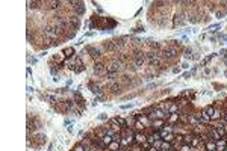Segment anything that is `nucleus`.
<instances>
[{"instance_id": "obj_1", "label": "nucleus", "mask_w": 227, "mask_h": 151, "mask_svg": "<svg viewBox=\"0 0 227 151\" xmlns=\"http://www.w3.org/2000/svg\"><path fill=\"white\" fill-rule=\"evenodd\" d=\"M85 70H86L85 62L82 60V57H80L79 55H76V56H74V73H76V74H79V73L85 71Z\"/></svg>"}, {"instance_id": "obj_2", "label": "nucleus", "mask_w": 227, "mask_h": 151, "mask_svg": "<svg viewBox=\"0 0 227 151\" xmlns=\"http://www.w3.org/2000/svg\"><path fill=\"white\" fill-rule=\"evenodd\" d=\"M166 121L165 119H153L151 121V128H153L155 132H161V128L165 125Z\"/></svg>"}, {"instance_id": "obj_3", "label": "nucleus", "mask_w": 227, "mask_h": 151, "mask_svg": "<svg viewBox=\"0 0 227 151\" xmlns=\"http://www.w3.org/2000/svg\"><path fill=\"white\" fill-rule=\"evenodd\" d=\"M135 142L142 145L144 142H147V134L144 132H135Z\"/></svg>"}, {"instance_id": "obj_4", "label": "nucleus", "mask_w": 227, "mask_h": 151, "mask_svg": "<svg viewBox=\"0 0 227 151\" xmlns=\"http://www.w3.org/2000/svg\"><path fill=\"white\" fill-rule=\"evenodd\" d=\"M194 138H195V134H194L192 132L185 133V134H183V145H189V147H191V143H192Z\"/></svg>"}, {"instance_id": "obj_5", "label": "nucleus", "mask_w": 227, "mask_h": 151, "mask_svg": "<svg viewBox=\"0 0 227 151\" xmlns=\"http://www.w3.org/2000/svg\"><path fill=\"white\" fill-rule=\"evenodd\" d=\"M179 116H180L179 113H170L168 118H166V123L171 124V125H176L179 123Z\"/></svg>"}, {"instance_id": "obj_6", "label": "nucleus", "mask_w": 227, "mask_h": 151, "mask_svg": "<svg viewBox=\"0 0 227 151\" xmlns=\"http://www.w3.org/2000/svg\"><path fill=\"white\" fill-rule=\"evenodd\" d=\"M173 127H174V125H171V124H168V123H165V125L161 128V132H159L162 138H164L165 134H168V133H173Z\"/></svg>"}, {"instance_id": "obj_7", "label": "nucleus", "mask_w": 227, "mask_h": 151, "mask_svg": "<svg viewBox=\"0 0 227 151\" xmlns=\"http://www.w3.org/2000/svg\"><path fill=\"white\" fill-rule=\"evenodd\" d=\"M93 132H94V136H95V138H102V139H103L104 136H106V130H104L102 125H100V127H95Z\"/></svg>"}, {"instance_id": "obj_8", "label": "nucleus", "mask_w": 227, "mask_h": 151, "mask_svg": "<svg viewBox=\"0 0 227 151\" xmlns=\"http://www.w3.org/2000/svg\"><path fill=\"white\" fill-rule=\"evenodd\" d=\"M215 145H217V150H218V151H223V150L227 147V139L223 138V139L217 141V142H215Z\"/></svg>"}, {"instance_id": "obj_9", "label": "nucleus", "mask_w": 227, "mask_h": 151, "mask_svg": "<svg viewBox=\"0 0 227 151\" xmlns=\"http://www.w3.org/2000/svg\"><path fill=\"white\" fill-rule=\"evenodd\" d=\"M64 56H65V59H71V57H74L76 55H74V48L73 47H67V48H64Z\"/></svg>"}, {"instance_id": "obj_10", "label": "nucleus", "mask_w": 227, "mask_h": 151, "mask_svg": "<svg viewBox=\"0 0 227 151\" xmlns=\"http://www.w3.org/2000/svg\"><path fill=\"white\" fill-rule=\"evenodd\" d=\"M114 119H115L117 123L120 124V127H121V128H129V127H127V119H126V118H121V116H115Z\"/></svg>"}, {"instance_id": "obj_11", "label": "nucleus", "mask_w": 227, "mask_h": 151, "mask_svg": "<svg viewBox=\"0 0 227 151\" xmlns=\"http://www.w3.org/2000/svg\"><path fill=\"white\" fill-rule=\"evenodd\" d=\"M109 124H111V128H114V130H115L117 133H120V132H121V127H120V124H118V123H117V121L114 119V118H112V119H109Z\"/></svg>"}, {"instance_id": "obj_12", "label": "nucleus", "mask_w": 227, "mask_h": 151, "mask_svg": "<svg viewBox=\"0 0 227 151\" xmlns=\"http://www.w3.org/2000/svg\"><path fill=\"white\" fill-rule=\"evenodd\" d=\"M127 150H129V151H144L141 143H136V142H133V143H132V145L129 147Z\"/></svg>"}, {"instance_id": "obj_13", "label": "nucleus", "mask_w": 227, "mask_h": 151, "mask_svg": "<svg viewBox=\"0 0 227 151\" xmlns=\"http://www.w3.org/2000/svg\"><path fill=\"white\" fill-rule=\"evenodd\" d=\"M108 148L111 150V151H118L121 147H120V142H115V141H112L109 145H108Z\"/></svg>"}, {"instance_id": "obj_14", "label": "nucleus", "mask_w": 227, "mask_h": 151, "mask_svg": "<svg viewBox=\"0 0 227 151\" xmlns=\"http://www.w3.org/2000/svg\"><path fill=\"white\" fill-rule=\"evenodd\" d=\"M144 128H146V125L142 123H139V121H136L135 125H133V132H144Z\"/></svg>"}, {"instance_id": "obj_15", "label": "nucleus", "mask_w": 227, "mask_h": 151, "mask_svg": "<svg viewBox=\"0 0 227 151\" xmlns=\"http://www.w3.org/2000/svg\"><path fill=\"white\" fill-rule=\"evenodd\" d=\"M215 130L218 132V134L221 136V138H226V134H227V133H226V130H224V127H223V125H217V127H215Z\"/></svg>"}, {"instance_id": "obj_16", "label": "nucleus", "mask_w": 227, "mask_h": 151, "mask_svg": "<svg viewBox=\"0 0 227 151\" xmlns=\"http://www.w3.org/2000/svg\"><path fill=\"white\" fill-rule=\"evenodd\" d=\"M174 138H176V134H174V133H168V134H165L162 139H164L165 142H170V143H171V142L174 141Z\"/></svg>"}, {"instance_id": "obj_17", "label": "nucleus", "mask_w": 227, "mask_h": 151, "mask_svg": "<svg viewBox=\"0 0 227 151\" xmlns=\"http://www.w3.org/2000/svg\"><path fill=\"white\" fill-rule=\"evenodd\" d=\"M109 89H111V92H114V94H117V92H120V86H118V83H111V86H109Z\"/></svg>"}, {"instance_id": "obj_18", "label": "nucleus", "mask_w": 227, "mask_h": 151, "mask_svg": "<svg viewBox=\"0 0 227 151\" xmlns=\"http://www.w3.org/2000/svg\"><path fill=\"white\" fill-rule=\"evenodd\" d=\"M204 145H206V150H208V151H214V150H217L215 142H206Z\"/></svg>"}, {"instance_id": "obj_19", "label": "nucleus", "mask_w": 227, "mask_h": 151, "mask_svg": "<svg viewBox=\"0 0 227 151\" xmlns=\"http://www.w3.org/2000/svg\"><path fill=\"white\" fill-rule=\"evenodd\" d=\"M73 151H86V148L82 145V143L79 142V143H76L74 145V148H73Z\"/></svg>"}, {"instance_id": "obj_20", "label": "nucleus", "mask_w": 227, "mask_h": 151, "mask_svg": "<svg viewBox=\"0 0 227 151\" xmlns=\"http://www.w3.org/2000/svg\"><path fill=\"white\" fill-rule=\"evenodd\" d=\"M200 143H201V142H200V138H198V136H195L194 141H192V143H191V147H192V148H197Z\"/></svg>"}, {"instance_id": "obj_21", "label": "nucleus", "mask_w": 227, "mask_h": 151, "mask_svg": "<svg viewBox=\"0 0 227 151\" xmlns=\"http://www.w3.org/2000/svg\"><path fill=\"white\" fill-rule=\"evenodd\" d=\"M162 142H164L162 139H159V141H156V142H155L151 147H153L155 150H161V148H162Z\"/></svg>"}, {"instance_id": "obj_22", "label": "nucleus", "mask_w": 227, "mask_h": 151, "mask_svg": "<svg viewBox=\"0 0 227 151\" xmlns=\"http://www.w3.org/2000/svg\"><path fill=\"white\" fill-rule=\"evenodd\" d=\"M164 141V139H162ZM162 150H166V151H170V150H173V147H171V143L170 142H162Z\"/></svg>"}, {"instance_id": "obj_23", "label": "nucleus", "mask_w": 227, "mask_h": 151, "mask_svg": "<svg viewBox=\"0 0 227 151\" xmlns=\"http://www.w3.org/2000/svg\"><path fill=\"white\" fill-rule=\"evenodd\" d=\"M179 151H195V148H192V147H189V145H182Z\"/></svg>"}, {"instance_id": "obj_24", "label": "nucleus", "mask_w": 227, "mask_h": 151, "mask_svg": "<svg viewBox=\"0 0 227 151\" xmlns=\"http://www.w3.org/2000/svg\"><path fill=\"white\" fill-rule=\"evenodd\" d=\"M103 142L106 143V145H109V143L112 142V136H109V134H106L104 138H103Z\"/></svg>"}, {"instance_id": "obj_25", "label": "nucleus", "mask_w": 227, "mask_h": 151, "mask_svg": "<svg viewBox=\"0 0 227 151\" xmlns=\"http://www.w3.org/2000/svg\"><path fill=\"white\" fill-rule=\"evenodd\" d=\"M185 57H186V59H189V57H192V50H189V48H186V50H185Z\"/></svg>"}, {"instance_id": "obj_26", "label": "nucleus", "mask_w": 227, "mask_h": 151, "mask_svg": "<svg viewBox=\"0 0 227 151\" xmlns=\"http://www.w3.org/2000/svg\"><path fill=\"white\" fill-rule=\"evenodd\" d=\"M112 141H115V142H120V141H121V134H120V133H115V134L112 136Z\"/></svg>"}, {"instance_id": "obj_27", "label": "nucleus", "mask_w": 227, "mask_h": 151, "mask_svg": "<svg viewBox=\"0 0 227 151\" xmlns=\"http://www.w3.org/2000/svg\"><path fill=\"white\" fill-rule=\"evenodd\" d=\"M150 148H151V143H150V142H144V143H142V150H144V151H146V150H150Z\"/></svg>"}, {"instance_id": "obj_28", "label": "nucleus", "mask_w": 227, "mask_h": 151, "mask_svg": "<svg viewBox=\"0 0 227 151\" xmlns=\"http://www.w3.org/2000/svg\"><path fill=\"white\" fill-rule=\"evenodd\" d=\"M179 71H180V68H174V70H173V73H174V74H177Z\"/></svg>"}, {"instance_id": "obj_29", "label": "nucleus", "mask_w": 227, "mask_h": 151, "mask_svg": "<svg viewBox=\"0 0 227 151\" xmlns=\"http://www.w3.org/2000/svg\"><path fill=\"white\" fill-rule=\"evenodd\" d=\"M223 127H224V130H226V133H227V121H226V124H224Z\"/></svg>"}, {"instance_id": "obj_30", "label": "nucleus", "mask_w": 227, "mask_h": 151, "mask_svg": "<svg viewBox=\"0 0 227 151\" xmlns=\"http://www.w3.org/2000/svg\"><path fill=\"white\" fill-rule=\"evenodd\" d=\"M118 151H129V150H127V148H120Z\"/></svg>"}, {"instance_id": "obj_31", "label": "nucleus", "mask_w": 227, "mask_h": 151, "mask_svg": "<svg viewBox=\"0 0 227 151\" xmlns=\"http://www.w3.org/2000/svg\"><path fill=\"white\" fill-rule=\"evenodd\" d=\"M224 64L227 65V57H224Z\"/></svg>"}, {"instance_id": "obj_32", "label": "nucleus", "mask_w": 227, "mask_h": 151, "mask_svg": "<svg viewBox=\"0 0 227 151\" xmlns=\"http://www.w3.org/2000/svg\"><path fill=\"white\" fill-rule=\"evenodd\" d=\"M146 151H153V148H150V150H146Z\"/></svg>"}, {"instance_id": "obj_33", "label": "nucleus", "mask_w": 227, "mask_h": 151, "mask_svg": "<svg viewBox=\"0 0 227 151\" xmlns=\"http://www.w3.org/2000/svg\"><path fill=\"white\" fill-rule=\"evenodd\" d=\"M157 151H166V150H162V148H161V150H157Z\"/></svg>"}, {"instance_id": "obj_34", "label": "nucleus", "mask_w": 227, "mask_h": 151, "mask_svg": "<svg viewBox=\"0 0 227 151\" xmlns=\"http://www.w3.org/2000/svg\"><path fill=\"white\" fill-rule=\"evenodd\" d=\"M170 151H177V150H170Z\"/></svg>"}, {"instance_id": "obj_35", "label": "nucleus", "mask_w": 227, "mask_h": 151, "mask_svg": "<svg viewBox=\"0 0 227 151\" xmlns=\"http://www.w3.org/2000/svg\"><path fill=\"white\" fill-rule=\"evenodd\" d=\"M226 139H227V134H226Z\"/></svg>"}, {"instance_id": "obj_36", "label": "nucleus", "mask_w": 227, "mask_h": 151, "mask_svg": "<svg viewBox=\"0 0 227 151\" xmlns=\"http://www.w3.org/2000/svg\"><path fill=\"white\" fill-rule=\"evenodd\" d=\"M226 76H227V71H226Z\"/></svg>"}, {"instance_id": "obj_37", "label": "nucleus", "mask_w": 227, "mask_h": 151, "mask_svg": "<svg viewBox=\"0 0 227 151\" xmlns=\"http://www.w3.org/2000/svg\"><path fill=\"white\" fill-rule=\"evenodd\" d=\"M214 151H218V150H214Z\"/></svg>"}]
</instances>
